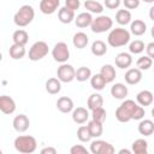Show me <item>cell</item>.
I'll return each mask as SVG.
<instances>
[{"mask_svg":"<svg viewBox=\"0 0 154 154\" xmlns=\"http://www.w3.org/2000/svg\"><path fill=\"white\" fill-rule=\"evenodd\" d=\"M144 117V108L137 105L134 100H125L116 109V118L120 123H128L130 120H141Z\"/></svg>","mask_w":154,"mask_h":154,"instance_id":"6da1fadb","label":"cell"},{"mask_svg":"<svg viewBox=\"0 0 154 154\" xmlns=\"http://www.w3.org/2000/svg\"><path fill=\"white\" fill-rule=\"evenodd\" d=\"M130 38H131V34L129 30L124 28H116L109 31L107 36V42L111 47L117 48L128 45L130 42Z\"/></svg>","mask_w":154,"mask_h":154,"instance_id":"7a4b0ae2","label":"cell"},{"mask_svg":"<svg viewBox=\"0 0 154 154\" xmlns=\"http://www.w3.org/2000/svg\"><path fill=\"white\" fill-rule=\"evenodd\" d=\"M14 148L17 152L23 153V154H30L34 153L37 148V141L35 137L29 136V135H22L16 137L14 140Z\"/></svg>","mask_w":154,"mask_h":154,"instance_id":"3957f363","label":"cell"},{"mask_svg":"<svg viewBox=\"0 0 154 154\" xmlns=\"http://www.w3.org/2000/svg\"><path fill=\"white\" fill-rule=\"evenodd\" d=\"M34 17H35V11H34L32 6H30V5H23L14 13L13 22H14V24L17 26L23 28V26L29 25L32 22Z\"/></svg>","mask_w":154,"mask_h":154,"instance_id":"277c9868","label":"cell"},{"mask_svg":"<svg viewBox=\"0 0 154 154\" xmlns=\"http://www.w3.org/2000/svg\"><path fill=\"white\" fill-rule=\"evenodd\" d=\"M113 26V20L111 17L101 14L99 17H96L95 19H93V23L90 25L91 31L95 34H101V32H106L108 31Z\"/></svg>","mask_w":154,"mask_h":154,"instance_id":"5b68a950","label":"cell"},{"mask_svg":"<svg viewBox=\"0 0 154 154\" xmlns=\"http://www.w3.org/2000/svg\"><path fill=\"white\" fill-rule=\"evenodd\" d=\"M48 54V45L45 41L35 42L29 49V59L31 61H38Z\"/></svg>","mask_w":154,"mask_h":154,"instance_id":"8992f818","label":"cell"},{"mask_svg":"<svg viewBox=\"0 0 154 154\" xmlns=\"http://www.w3.org/2000/svg\"><path fill=\"white\" fill-rule=\"evenodd\" d=\"M52 57L55 61L60 63V64H64L69 60L70 58V51H69V47L65 42H58L54 45L53 49H52Z\"/></svg>","mask_w":154,"mask_h":154,"instance_id":"52a82bcc","label":"cell"},{"mask_svg":"<svg viewBox=\"0 0 154 154\" xmlns=\"http://www.w3.org/2000/svg\"><path fill=\"white\" fill-rule=\"evenodd\" d=\"M57 77L61 82H64V83H70L73 79H76V70L73 69L72 65L64 63V64H61L58 67V70H57Z\"/></svg>","mask_w":154,"mask_h":154,"instance_id":"ba28073f","label":"cell"},{"mask_svg":"<svg viewBox=\"0 0 154 154\" xmlns=\"http://www.w3.org/2000/svg\"><path fill=\"white\" fill-rule=\"evenodd\" d=\"M90 152L93 154H113L116 149L111 143L103 140H95L90 143Z\"/></svg>","mask_w":154,"mask_h":154,"instance_id":"9c48e42d","label":"cell"},{"mask_svg":"<svg viewBox=\"0 0 154 154\" xmlns=\"http://www.w3.org/2000/svg\"><path fill=\"white\" fill-rule=\"evenodd\" d=\"M0 111L4 114H12L16 111V102L11 96L1 95L0 96Z\"/></svg>","mask_w":154,"mask_h":154,"instance_id":"30bf717a","label":"cell"},{"mask_svg":"<svg viewBox=\"0 0 154 154\" xmlns=\"http://www.w3.org/2000/svg\"><path fill=\"white\" fill-rule=\"evenodd\" d=\"M12 125H13V129L17 132H25L29 129L30 120L25 114H18V116H16L13 118Z\"/></svg>","mask_w":154,"mask_h":154,"instance_id":"8fae6325","label":"cell"},{"mask_svg":"<svg viewBox=\"0 0 154 154\" xmlns=\"http://www.w3.org/2000/svg\"><path fill=\"white\" fill-rule=\"evenodd\" d=\"M59 5H60V0H41L40 10L43 14H52L58 10Z\"/></svg>","mask_w":154,"mask_h":154,"instance_id":"7c38bea8","label":"cell"},{"mask_svg":"<svg viewBox=\"0 0 154 154\" xmlns=\"http://www.w3.org/2000/svg\"><path fill=\"white\" fill-rule=\"evenodd\" d=\"M124 78H125V82L128 84L135 85V84L141 82V79H142V71L140 69H137V67L136 69H129L125 72Z\"/></svg>","mask_w":154,"mask_h":154,"instance_id":"4fadbf2b","label":"cell"},{"mask_svg":"<svg viewBox=\"0 0 154 154\" xmlns=\"http://www.w3.org/2000/svg\"><path fill=\"white\" fill-rule=\"evenodd\" d=\"M114 61H116L117 67H119V69H128L132 64V57L129 53L122 52V53H118L117 54Z\"/></svg>","mask_w":154,"mask_h":154,"instance_id":"5bb4252c","label":"cell"},{"mask_svg":"<svg viewBox=\"0 0 154 154\" xmlns=\"http://www.w3.org/2000/svg\"><path fill=\"white\" fill-rule=\"evenodd\" d=\"M88 118H89V112L84 107H77L72 111V120L76 124H84L85 122H88Z\"/></svg>","mask_w":154,"mask_h":154,"instance_id":"9a60e30c","label":"cell"},{"mask_svg":"<svg viewBox=\"0 0 154 154\" xmlns=\"http://www.w3.org/2000/svg\"><path fill=\"white\" fill-rule=\"evenodd\" d=\"M128 93H129L128 87H125V84H123V83H116L111 88V95L117 100L125 99L128 96Z\"/></svg>","mask_w":154,"mask_h":154,"instance_id":"2e32d148","label":"cell"},{"mask_svg":"<svg viewBox=\"0 0 154 154\" xmlns=\"http://www.w3.org/2000/svg\"><path fill=\"white\" fill-rule=\"evenodd\" d=\"M154 100V95L152 91L149 90H141L137 95H136V101L138 105H141L142 107H146V106H150L152 102Z\"/></svg>","mask_w":154,"mask_h":154,"instance_id":"e0dca14e","label":"cell"},{"mask_svg":"<svg viewBox=\"0 0 154 154\" xmlns=\"http://www.w3.org/2000/svg\"><path fill=\"white\" fill-rule=\"evenodd\" d=\"M57 108L61 113H70L71 111H73V101H72V99H70L67 96L59 97L58 101H57Z\"/></svg>","mask_w":154,"mask_h":154,"instance_id":"ac0fdd59","label":"cell"},{"mask_svg":"<svg viewBox=\"0 0 154 154\" xmlns=\"http://www.w3.org/2000/svg\"><path fill=\"white\" fill-rule=\"evenodd\" d=\"M58 18H59V20L63 24H69V23H71L76 18L75 17V11L67 8L66 6H64V7L59 8V11H58Z\"/></svg>","mask_w":154,"mask_h":154,"instance_id":"d6986e66","label":"cell"},{"mask_svg":"<svg viewBox=\"0 0 154 154\" xmlns=\"http://www.w3.org/2000/svg\"><path fill=\"white\" fill-rule=\"evenodd\" d=\"M93 19L94 18L90 12H82L75 18V23H76V26L78 28H87L91 25Z\"/></svg>","mask_w":154,"mask_h":154,"instance_id":"ffe728a7","label":"cell"},{"mask_svg":"<svg viewBox=\"0 0 154 154\" xmlns=\"http://www.w3.org/2000/svg\"><path fill=\"white\" fill-rule=\"evenodd\" d=\"M138 132L143 136H150L154 132V123L150 119H142L138 124Z\"/></svg>","mask_w":154,"mask_h":154,"instance_id":"44dd1931","label":"cell"},{"mask_svg":"<svg viewBox=\"0 0 154 154\" xmlns=\"http://www.w3.org/2000/svg\"><path fill=\"white\" fill-rule=\"evenodd\" d=\"M146 30H147V24L141 19H135L130 24V32L134 34L135 36L143 35L146 32Z\"/></svg>","mask_w":154,"mask_h":154,"instance_id":"7402d4cb","label":"cell"},{"mask_svg":"<svg viewBox=\"0 0 154 154\" xmlns=\"http://www.w3.org/2000/svg\"><path fill=\"white\" fill-rule=\"evenodd\" d=\"M46 90H47L48 94H52V95L58 94L61 90V81L59 78H54V77L47 79V82H46Z\"/></svg>","mask_w":154,"mask_h":154,"instance_id":"603a6c76","label":"cell"},{"mask_svg":"<svg viewBox=\"0 0 154 154\" xmlns=\"http://www.w3.org/2000/svg\"><path fill=\"white\" fill-rule=\"evenodd\" d=\"M88 42H89V37L87 36V34H85V32L79 31V32H76V34L73 35L72 43H73V46H75L76 48L82 49V48L87 47Z\"/></svg>","mask_w":154,"mask_h":154,"instance_id":"cb8c5ba5","label":"cell"},{"mask_svg":"<svg viewBox=\"0 0 154 154\" xmlns=\"http://www.w3.org/2000/svg\"><path fill=\"white\" fill-rule=\"evenodd\" d=\"M87 106L90 111H93L95 108H99V107H102L103 106V97L99 93H94L88 97Z\"/></svg>","mask_w":154,"mask_h":154,"instance_id":"d4e9b609","label":"cell"},{"mask_svg":"<svg viewBox=\"0 0 154 154\" xmlns=\"http://www.w3.org/2000/svg\"><path fill=\"white\" fill-rule=\"evenodd\" d=\"M8 54L12 59L14 60H18V59H22L24 55H25V48L23 45H18V43H13L10 49H8Z\"/></svg>","mask_w":154,"mask_h":154,"instance_id":"484cf974","label":"cell"},{"mask_svg":"<svg viewBox=\"0 0 154 154\" xmlns=\"http://www.w3.org/2000/svg\"><path fill=\"white\" fill-rule=\"evenodd\" d=\"M84 8L90 13L100 14L103 11V5L99 1H95V0H85L84 1Z\"/></svg>","mask_w":154,"mask_h":154,"instance_id":"4316f807","label":"cell"},{"mask_svg":"<svg viewBox=\"0 0 154 154\" xmlns=\"http://www.w3.org/2000/svg\"><path fill=\"white\" fill-rule=\"evenodd\" d=\"M90 49H91V53H93L95 57H102V55H105V54L107 53V46H106V43H105L103 41H101V40L94 41Z\"/></svg>","mask_w":154,"mask_h":154,"instance_id":"83f0119b","label":"cell"},{"mask_svg":"<svg viewBox=\"0 0 154 154\" xmlns=\"http://www.w3.org/2000/svg\"><path fill=\"white\" fill-rule=\"evenodd\" d=\"M100 73L102 75V77L105 78V81L107 82V83H111V82H113L114 81V78H116V69L112 66V65H109V64H107V65H103L102 67H101V70H100Z\"/></svg>","mask_w":154,"mask_h":154,"instance_id":"f1b7e54d","label":"cell"},{"mask_svg":"<svg viewBox=\"0 0 154 154\" xmlns=\"http://www.w3.org/2000/svg\"><path fill=\"white\" fill-rule=\"evenodd\" d=\"M116 22L120 25H126L131 22V13L130 11L126 8L124 10H118L116 13Z\"/></svg>","mask_w":154,"mask_h":154,"instance_id":"f546056e","label":"cell"},{"mask_svg":"<svg viewBox=\"0 0 154 154\" xmlns=\"http://www.w3.org/2000/svg\"><path fill=\"white\" fill-rule=\"evenodd\" d=\"M132 152L135 154H147L148 153V142L143 138L135 140L132 143Z\"/></svg>","mask_w":154,"mask_h":154,"instance_id":"4dcf8cb0","label":"cell"},{"mask_svg":"<svg viewBox=\"0 0 154 154\" xmlns=\"http://www.w3.org/2000/svg\"><path fill=\"white\" fill-rule=\"evenodd\" d=\"M12 40H13V43H18V45H23L25 46L29 41V35L25 30L23 29H18L13 32L12 35Z\"/></svg>","mask_w":154,"mask_h":154,"instance_id":"1f68e13d","label":"cell"},{"mask_svg":"<svg viewBox=\"0 0 154 154\" xmlns=\"http://www.w3.org/2000/svg\"><path fill=\"white\" fill-rule=\"evenodd\" d=\"M106 84H107V82L105 81V78L102 77L101 73H96L90 77V85L95 90H102L106 87Z\"/></svg>","mask_w":154,"mask_h":154,"instance_id":"d6a6232c","label":"cell"},{"mask_svg":"<svg viewBox=\"0 0 154 154\" xmlns=\"http://www.w3.org/2000/svg\"><path fill=\"white\" fill-rule=\"evenodd\" d=\"M88 128H89L91 137H100L102 135V131H103L102 123H99V122L91 119L90 122H88Z\"/></svg>","mask_w":154,"mask_h":154,"instance_id":"836d02e7","label":"cell"},{"mask_svg":"<svg viewBox=\"0 0 154 154\" xmlns=\"http://www.w3.org/2000/svg\"><path fill=\"white\" fill-rule=\"evenodd\" d=\"M91 77V70L87 66H81L76 70V79L78 82H85Z\"/></svg>","mask_w":154,"mask_h":154,"instance_id":"e575fe53","label":"cell"},{"mask_svg":"<svg viewBox=\"0 0 154 154\" xmlns=\"http://www.w3.org/2000/svg\"><path fill=\"white\" fill-rule=\"evenodd\" d=\"M152 65H153V59H152L150 57H148V55L140 57V58L137 59V61H136V66H137V69H140L141 71H142V70H148V69H150Z\"/></svg>","mask_w":154,"mask_h":154,"instance_id":"d590c367","label":"cell"},{"mask_svg":"<svg viewBox=\"0 0 154 154\" xmlns=\"http://www.w3.org/2000/svg\"><path fill=\"white\" fill-rule=\"evenodd\" d=\"M77 137L81 142H89L90 138H91V135H90V131H89V128L88 125H81L77 130Z\"/></svg>","mask_w":154,"mask_h":154,"instance_id":"8d00e7d4","label":"cell"},{"mask_svg":"<svg viewBox=\"0 0 154 154\" xmlns=\"http://www.w3.org/2000/svg\"><path fill=\"white\" fill-rule=\"evenodd\" d=\"M106 116H107V113H106V109L103 107H99V108H95L91 111V118L99 123L103 124L106 120Z\"/></svg>","mask_w":154,"mask_h":154,"instance_id":"74e56055","label":"cell"},{"mask_svg":"<svg viewBox=\"0 0 154 154\" xmlns=\"http://www.w3.org/2000/svg\"><path fill=\"white\" fill-rule=\"evenodd\" d=\"M144 48H146L144 47V43L141 40H135V41H132L129 45V51L132 54H140V53H142L144 51Z\"/></svg>","mask_w":154,"mask_h":154,"instance_id":"f35d334b","label":"cell"},{"mask_svg":"<svg viewBox=\"0 0 154 154\" xmlns=\"http://www.w3.org/2000/svg\"><path fill=\"white\" fill-rule=\"evenodd\" d=\"M70 153H71V154H88V150H87V148H85L84 146H82V144H75V146L71 147Z\"/></svg>","mask_w":154,"mask_h":154,"instance_id":"ab89813d","label":"cell"},{"mask_svg":"<svg viewBox=\"0 0 154 154\" xmlns=\"http://www.w3.org/2000/svg\"><path fill=\"white\" fill-rule=\"evenodd\" d=\"M141 0H123V4L125 6V8L128 10H135L140 6Z\"/></svg>","mask_w":154,"mask_h":154,"instance_id":"60d3db41","label":"cell"},{"mask_svg":"<svg viewBox=\"0 0 154 154\" xmlns=\"http://www.w3.org/2000/svg\"><path fill=\"white\" fill-rule=\"evenodd\" d=\"M122 0H103V5L109 10H116L120 6Z\"/></svg>","mask_w":154,"mask_h":154,"instance_id":"b9f144b4","label":"cell"},{"mask_svg":"<svg viewBox=\"0 0 154 154\" xmlns=\"http://www.w3.org/2000/svg\"><path fill=\"white\" fill-rule=\"evenodd\" d=\"M65 6L67 8H70V10L76 11V10L79 8L81 2H79V0H65Z\"/></svg>","mask_w":154,"mask_h":154,"instance_id":"7bdbcfd3","label":"cell"},{"mask_svg":"<svg viewBox=\"0 0 154 154\" xmlns=\"http://www.w3.org/2000/svg\"><path fill=\"white\" fill-rule=\"evenodd\" d=\"M146 52H147V55L148 57H150L152 59H154V42H149L146 46Z\"/></svg>","mask_w":154,"mask_h":154,"instance_id":"ee69618b","label":"cell"},{"mask_svg":"<svg viewBox=\"0 0 154 154\" xmlns=\"http://www.w3.org/2000/svg\"><path fill=\"white\" fill-rule=\"evenodd\" d=\"M41 154H57V149L53 147H45L41 149Z\"/></svg>","mask_w":154,"mask_h":154,"instance_id":"f6af8a7d","label":"cell"},{"mask_svg":"<svg viewBox=\"0 0 154 154\" xmlns=\"http://www.w3.org/2000/svg\"><path fill=\"white\" fill-rule=\"evenodd\" d=\"M149 18L154 22V6H152L150 10H149Z\"/></svg>","mask_w":154,"mask_h":154,"instance_id":"bcb514c9","label":"cell"},{"mask_svg":"<svg viewBox=\"0 0 154 154\" xmlns=\"http://www.w3.org/2000/svg\"><path fill=\"white\" fill-rule=\"evenodd\" d=\"M131 152H132V150H129V149L123 148V149L119 150V154H124V153H125V154H131Z\"/></svg>","mask_w":154,"mask_h":154,"instance_id":"7dc6e473","label":"cell"},{"mask_svg":"<svg viewBox=\"0 0 154 154\" xmlns=\"http://www.w3.org/2000/svg\"><path fill=\"white\" fill-rule=\"evenodd\" d=\"M150 34H152V36H153V38H154V25L152 26V30H150Z\"/></svg>","mask_w":154,"mask_h":154,"instance_id":"c3c4849f","label":"cell"},{"mask_svg":"<svg viewBox=\"0 0 154 154\" xmlns=\"http://www.w3.org/2000/svg\"><path fill=\"white\" fill-rule=\"evenodd\" d=\"M142 1H144V2H147V4H152V2H154V0H142Z\"/></svg>","mask_w":154,"mask_h":154,"instance_id":"681fc988","label":"cell"},{"mask_svg":"<svg viewBox=\"0 0 154 154\" xmlns=\"http://www.w3.org/2000/svg\"><path fill=\"white\" fill-rule=\"evenodd\" d=\"M152 117H153V118H154V107H153V108H152Z\"/></svg>","mask_w":154,"mask_h":154,"instance_id":"f907efd6","label":"cell"}]
</instances>
